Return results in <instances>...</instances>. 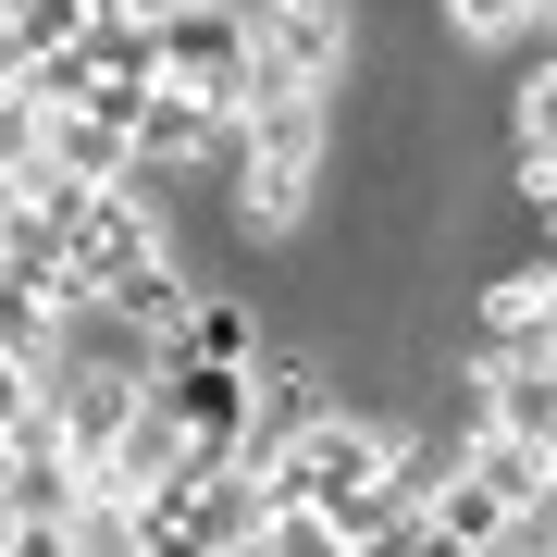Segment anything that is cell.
Masks as SVG:
<instances>
[{"mask_svg":"<svg viewBox=\"0 0 557 557\" xmlns=\"http://www.w3.org/2000/svg\"><path fill=\"white\" fill-rule=\"evenodd\" d=\"M446 13H458V38H483V50H496V38H520V25L545 38V0H446Z\"/></svg>","mask_w":557,"mask_h":557,"instance_id":"13","label":"cell"},{"mask_svg":"<svg viewBox=\"0 0 557 557\" xmlns=\"http://www.w3.org/2000/svg\"><path fill=\"white\" fill-rule=\"evenodd\" d=\"M161 409L186 421L211 458H248L260 446V372H236V359H199V347H161Z\"/></svg>","mask_w":557,"mask_h":557,"instance_id":"2","label":"cell"},{"mask_svg":"<svg viewBox=\"0 0 557 557\" xmlns=\"http://www.w3.org/2000/svg\"><path fill=\"white\" fill-rule=\"evenodd\" d=\"M161 273V223L137 186H100V199L75 211V236H62V310H87V298H137V285Z\"/></svg>","mask_w":557,"mask_h":557,"instance_id":"1","label":"cell"},{"mask_svg":"<svg viewBox=\"0 0 557 557\" xmlns=\"http://www.w3.org/2000/svg\"><path fill=\"white\" fill-rule=\"evenodd\" d=\"M161 347H199V359H236V372H260V322L236 298H199L186 310V335H161Z\"/></svg>","mask_w":557,"mask_h":557,"instance_id":"10","label":"cell"},{"mask_svg":"<svg viewBox=\"0 0 557 557\" xmlns=\"http://www.w3.org/2000/svg\"><path fill=\"white\" fill-rule=\"evenodd\" d=\"M260 557H359V545L322 508H273V520H260Z\"/></svg>","mask_w":557,"mask_h":557,"instance_id":"12","label":"cell"},{"mask_svg":"<svg viewBox=\"0 0 557 557\" xmlns=\"http://www.w3.org/2000/svg\"><path fill=\"white\" fill-rule=\"evenodd\" d=\"M458 471H483L508 508H545V496H557V446H545V434H496V421H471Z\"/></svg>","mask_w":557,"mask_h":557,"instance_id":"6","label":"cell"},{"mask_svg":"<svg viewBox=\"0 0 557 557\" xmlns=\"http://www.w3.org/2000/svg\"><path fill=\"white\" fill-rule=\"evenodd\" d=\"M322 199V161H236V211H248V236H298Z\"/></svg>","mask_w":557,"mask_h":557,"instance_id":"8","label":"cell"},{"mask_svg":"<svg viewBox=\"0 0 557 557\" xmlns=\"http://www.w3.org/2000/svg\"><path fill=\"white\" fill-rule=\"evenodd\" d=\"M0 557H87V545H75V520H13Z\"/></svg>","mask_w":557,"mask_h":557,"instance_id":"14","label":"cell"},{"mask_svg":"<svg viewBox=\"0 0 557 557\" xmlns=\"http://www.w3.org/2000/svg\"><path fill=\"white\" fill-rule=\"evenodd\" d=\"M421 508H434V533H446V545H471V557H496V545L520 533V508H508L483 471H458V458L434 471V496H421Z\"/></svg>","mask_w":557,"mask_h":557,"instance_id":"7","label":"cell"},{"mask_svg":"<svg viewBox=\"0 0 557 557\" xmlns=\"http://www.w3.org/2000/svg\"><path fill=\"white\" fill-rule=\"evenodd\" d=\"M322 137H335V100L322 87H260L248 124H236V161H322Z\"/></svg>","mask_w":557,"mask_h":557,"instance_id":"4","label":"cell"},{"mask_svg":"<svg viewBox=\"0 0 557 557\" xmlns=\"http://www.w3.org/2000/svg\"><path fill=\"white\" fill-rule=\"evenodd\" d=\"M508 149H520V174H557V50H545V75L520 87V112H508Z\"/></svg>","mask_w":557,"mask_h":557,"instance_id":"11","label":"cell"},{"mask_svg":"<svg viewBox=\"0 0 557 557\" xmlns=\"http://www.w3.org/2000/svg\"><path fill=\"white\" fill-rule=\"evenodd\" d=\"M471 384H483L471 421H496V434H545V446H557V372H471Z\"/></svg>","mask_w":557,"mask_h":557,"instance_id":"9","label":"cell"},{"mask_svg":"<svg viewBox=\"0 0 557 557\" xmlns=\"http://www.w3.org/2000/svg\"><path fill=\"white\" fill-rule=\"evenodd\" d=\"M211 149H236V112L211 87H161L137 112V161H211Z\"/></svg>","mask_w":557,"mask_h":557,"instance_id":"5","label":"cell"},{"mask_svg":"<svg viewBox=\"0 0 557 557\" xmlns=\"http://www.w3.org/2000/svg\"><path fill=\"white\" fill-rule=\"evenodd\" d=\"M13 161H50V174H75V186H137L149 174L124 112H25V100H13Z\"/></svg>","mask_w":557,"mask_h":557,"instance_id":"3","label":"cell"}]
</instances>
